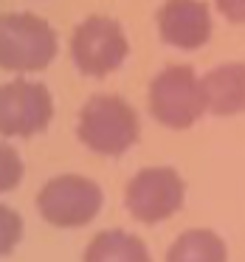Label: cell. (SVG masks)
<instances>
[{
  "label": "cell",
  "mask_w": 245,
  "mask_h": 262,
  "mask_svg": "<svg viewBox=\"0 0 245 262\" xmlns=\"http://www.w3.org/2000/svg\"><path fill=\"white\" fill-rule=\"evenodd\" d=\"M138 113L132 110L130 102L121 96H110V93H99V96L87 99L85 107L79 113V124H76V136L91 152L96 155H124L127 149L136 147L138 141Z\"/></svg>",
  "instance_id": "cell-1"
},
{
  "label": "cell",
  "mask_w": 245,
  "mask_h": 262,
  "mask_svg": "<svg viewBox=\"0 0 245 262\" xmlns=\"http://www.w3.org/2000/svg\"><path fill=\"white\" fill-rule=\"evenodd\" d=\"M57 31L46 17L29 12L0 14V68L12 74L46 71L57 57Z\"/></svg>",
  "instance_id": "cell-2"
},
{
  "label": "cell",
  "mask_w": 245,
  "mask_h": 262,
  "mask_svg": "<svg viewBox=\"0 0 245 262\" xmlns=\"http://www.w3.org/2000/svg\"><path fill=\"white\" fill-rule=\"evenodd\" d=\"M203 79L189 65H166L149 82V113L169 130H186L206 113Z\"/></svg>",
  "instance_id": "cell-3"
},
{
  "label": "cell",
  "mask_w": 245,
  "mask_h": 262,
  "mask_svg": "<svg viewBox=\"0 0 245 262\" xmlns=\"http://www.w3.org/2000/svg\"><path fill=\"white\" fill-rule=\"evenodd\" d=\"M104 206V192L85 175H57L40 189L37 209L42 220L57 228H79L96 220Z\"/></svg>",
  "instance_id": "cell-4"
},
{
  "label": "cell",
  "mask_w": 245,
  "mask_h": 262,
  "mask_svg": "<svg viewBox=\"0 0 245 262\" xmlns=\"http://www.w3.org/2000/svg\"><path fill=\"white\" fill-rule=\"evenodd\" d=\"M127 54H130V42H127L124 29L104 14L82 20L71 37V59L85 76L102 79L113 74L124 65Z\"/></svg>",
  "instance_id": "cell-5"
},
{
  "label": "cell",
  "mask_w": 245,
  "mask_h": 262,
  "mask_svg": "<svg viewBox=\"0 0 245 262\" xmlns=\"http://www.w3.org/2000/svg\"><path fill=\"white\" fill-rule=\"evenodd\" d=\"M183 198H186V183L172 166H147L130 178L124 206L138 223L155 226L177 214Z\"/></svg>",
  "instance_id": "cell-6"
},
{
  "label": "cell",
  "mask_w": 245,
  "mask_h": 262,
  "mask_svg": "<svg viewBox=\"0 0 245 262\" xmlns=\"http://www.w3.org/2000/svg\"><path fill=\"white\" fill-rule=\"evenodd\" d=\"M54 119V99L42 82L17 79L0 85V136L31 138L48 130Z\"/></svg>",
  "instance_id": "cell-7"
},
{
  "label": "cell",
  "mask_w": 245,
  "mask_h": 262,
  "mask_svg": "<svg viewBox=\"0 0 245 262\" xmlns=\"http://www.w3.org/2000/svg\"><path fill=\"white\" fill-rule=\"evenodd\" d=\"M155 23L161 40L181 51H197L211 40V12L203 0H166Z\"/></svg>",
  "instance_id": "cell-8"
},
{
  "label": "cell",
  "mask_w": 245,
  "mask_h": 262,
  "mask_svg": "<svg viewBox=\"0 0 245 262\" xmlns=\"http://www.w3.org/2000/svg\"><path fill=\"white\" fill-rule=\"evenodd\" d=\"M206 107L214 116L245 113V62H226L203 76Z\"/></svg>",
  "instance_id": "cell-9"
},
{
  "label": "cell",
  "mask_w": 245,
  "mask_h": 262,
  "mask_svg": "<svg viewBox=\"0 0 245 262\" xmlns=\"http://www.w3.org/2000/svg\"><path fill=\"white\" fill-rule=\"evenodd\" d=\"M85 262H152L141 237L119 228L96 234L85 248Z\"/></svg>",
  "instance_id": "cell-10"
},
{
  "label": "cell",
  "mask_w": 245,
  "mask_h": 262,
  "mask_svg": "<svg viewBox=\"0 0 245 262\" xmlns=\"http://www.w3.org/2000/svg\"><path fill=\"white\" fill-rule=\"evenodd\" d=\"M166 262H228V248L220 234L209 228H192L169 245Z\"/></svg>",
  "instance_id": "cell-11"
},
{
  "label": "cell",
  "mask_w": 245,
  "mask_h": 262,
  "mask_svg": "<svg viewBox=\"0 0 245 262\" xmlns=\"http://www.w3.org/2000/svg\"><path fill=\"white\" fill-rule=\"evenodd\" d=\"M23 239V217L9 206H0V256L12 254Z\"/></svg>",
  "instance_id": "cell-12"
},
{
  "label": "cell",
  "mask_w": 245,
  "mask_h": 262,
  "mask_svg": "<svg viewBox=\"0 0 245 262\" xmlns=\"http://www.w3.org/2000/svg\"><path fill=\"white\" fill-rule=\"evenodd\" d=\"M23 181V158L14 147L0 144V194L12 192Z\"/></svg>",
  "instance_id": "cell-13"
},
{
  "label": "cell",
  "mask_w": 245,
  "mask_h": 262,
  "mask_svg": "<svg viewBox=\"0 0 245 262\" xmlns=\"http://www.w3.org/2000/svg\"><path fill=\"white\" fill-rule=\"evenodd\" d=\"M220 14L231 23H245V0H214Z\"/></svg>",
  "instance_id": "cell-14"
}]
</instances>
